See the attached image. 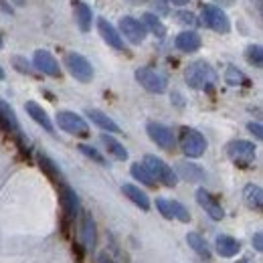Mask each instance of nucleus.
Wrapping results in <instances>:
<instances>
[{"label": "nucleus", "instance_id": "nucleus-38", "mask_svg": "<svg viewBox=\"0 0 263 263\" xmlns=\"http://www.w3.org/2000/svg\"><path fill=\"white\" fill-rule=\"evenodd\" d=\"M168 2H172V4H176V6H184V4H189V0H168Z\"/></svg>", "mask_w": 263, "mask_h": 263}, {"label": "nucleus", "instance_id": "nucleus-25", "mask_svg": "<svg viewBox=\"0 0 263 263\" xmlns=\"http://www.w3.org/2000/svg\"><path fill=\"white\" fill-rule=\"evenodd\" d=\"M36 160H39V166L43 168V172L51 178V180H55V182H61V170L57 168V164L45 154V152H39L36 154Z\"/></svg>", "mask_w": 263, "mask_h": 263}, {"label": "nucleus", "instance_id": "nucleus-28", "mask_svg": "<svg viewBox=\"0 0 263 263\" xmlns=\"http://www.w3.org/2000/svg\"><path fill=\"white\" fill-rule=\"evenodd\" d=\"M132 176L140 182V184H146V186H156V180L150 176V172L144 168V164H140V162H136V164H132L130 168Z\"/></svg>", "mask_w": 263, "mask_h": 263}, {"label": "nucleus", "instance_id": "nucleus-27", "mask_svg": "<svg viewBox=\"0 0 263 263\" xmlns=\"http://www.w3.org/2000/svg\"><path fill=\"white\" fill-rule=\"evenodd\" d=\"M186 243L197 251L198 255L204 259V261H209L211 259V249H209V245H206V241L198 235V233H189L186 235Z\"/></svg>", "mask_w": 263, "mask_h": 263}, {"label": "nucleus", "instance_id": "nucleus-18", "mask_svg": "<svg viewBox=\"0 0 263 263\" xmlns=\"http://www.w3.org/2000/svg\"><path fill=\"white\" fill-rule=\"evenodd\" d=\"M79 235H81V243H83L87 249H93V247H96V241H98V229H96V221H93L89 215H83Z\"/></svg>", "mask_w": 263, "mask_h": 263}, {"label": "nucleus", "instance_id": "nucleus-8", "mask_svg": "<svg viewBox=\"0 0 263 263\" xmlns=\"http://www.w3.org/2000/svg\"><path fill=\"white\" fill-rule=\"evenodd\" d=\"M227 154L233 162L247 166L255 160V146L247 140H233L227 144Z\"/></svg>", "mask_w": 263, "mask_h": 263}, {"label": "nucleus", "instance_id": "nucleus-40", "mask_svg": "<svg viewBox=\"0 0 263 263\" xmlns=\"http://www.w3.org/2000/svg\"><path fill=\"white\" fill-rule=\"evenodd\" d=\"M219 2H221V4H231L233 0H219Z\"/></svg>", "mask_w": 263, "mask_h": 263}, {"label": "nucleus", "instance_id": "nucleus-21", "mask_svg": "<svg viewBox=\"0 0 263 263\" xmlns=\"http://www.w3.org/2000/svg\"><path fill=\"white\" fill-rule=\"evenodd\" d=\"M0 128L8 132H18V120H16L14 109L2 99H0Z\"/></svg>", "mask_w": 263, "mask_h": 263}, {"label": "nucleus", "instance_id": "nucleus-36", "mask_svg": "<svg viewBox=\"0 0 263 263\" xmlns=\"http://www.w3.org/2000/svg\"><path fill=\"white\" fill-rule=\"evenodd\" d=\"M14 65L21 69V73H31L29 63H23V59H21V57H14Z\"/></svg>", "mask_w": 263, "mask_h": 263}, {"label": "nucleus", "instance_id": "nucleus-34", "mask_svg": "<svg viewBox=\"0 0 263 263\" xmlns=\"http://www.w3.org/2000/svg\"><path fill=\"white\" fill-rule=\"evenodd\" d=\"M176 18H178V21H182V23H186V25H198L197 16H195L193 12H178V14H176Z\"/></svg>", "mask_w": 263, "mask_h": 263}, {"label": "nucleus", "instance_id": "nucleus-39", "mask_svg": "<svg viewBox=\"0 0 263 263\" xmlns=\"http://www.w3.org/2000/svg\"><path fill=\"white\" fill-rule=\"evenodd\" d=\"M12 2H14L16 6H25V2H27V0H12Z\"/></svg>", "mask_w": 263, "mask_h": 263}, {"label": "nucleus", "instance_id": "nucleus-29", "mask_svg": "<svg viewBox=\"0 0 263 263\" xmlns=\"http://www.w3.org/2000/svg\"><path fill=\"white\" fill-rule=\"evenodd\" d=\"M142 23H144L146 31H152L156 36H164L166 34L164 25H162V23H160V18H158L156 14H152V12H146V14H144V18H142Z\"/></svg>", "mask_w": 263, "mask_h": 263}, {"label": "nucleus", "instance_id": "nucleus-20", "mask_svg": "<svg viewBox=\"0 0 263 263\" xmlns=\"http://www.w3.org/2000/svg\"><path fill=\"white\" fill-rule=\"evenodd\" d=\"M122 193L130 198L136 206H140L142 211H148L150 209V198L144 191H140V186L136 184H122Z\"/></svg>", "mask_w": 263, "mask_h": 263}, {"label": "nucleus", "instance_id": "nucleus-24", "mask_svg": "<svg viewBox=\"0 0 263 263\" xmlns=\"http://www.w3.org/2000/svg\"><path fill=\"white\" fill-rule=\"evenodd\" d=\"M243 197H245V202L255 209V211H261L263 206V193L259 184H247L245 191H243Z\"/></svg>", "mask_w": 263, "mask_h": 263}, {"label": "nucleus", "instance_id": "nucleus-3", "mask_svg": "<svg viewBox=\"0 0 263 263\" xmlns=\"http://www.w3.org/2000/svg\"><path fill=\"white\" fill-rule=\"evenodd\" d=\"M136 79H138V83H140L146 91H150V93H164L166 87H168L166 75H162L160 71H156V69H152V67H140V69L136 71Z\"/></svg>", "mask_w": 263, "mask_h": 263}, {"label": "nucleus", "instance_id": "nucleus-42", "mask_svg": "<svg viewBox=\"0 0 263 263\" xmlns=\"http://www.w3.org/2000/svg\"><path fill=\"white\" fill-rule=\"evenodd\" d=\"M2 47H4V41H2V36H0V49H2Z\"/></svg>", "mask_w": 263, "mask_h": 263}, {"label": "nucleus", "instance_id": "nucleus-4", "mask_svg": "<svg viewBox=\"0 0 263 263\" xmlns=\"http://www.w3.org/2000/svg\"><path fill=\"white\" fill-rule=\"evenodd\" d=\"M180 148L189 158H200L206 150V140L200 132L193 128H182L180 130Z\"/></svg>", "mask_w": 263, "mask_h": 263}, {"label": "nucleus", "instance_id": "nucleus-43", "mask_svg": "<svg viewBox=\"0 0 263 263\" xmlns=\"http://www.w3.org/2000/svg\"><path fill=\"white\" fill-rule=\"evenodd\" d=\"M132 2H144V0H132Z\"/></svg>", "mask_w": 263, "mask_h": 263}, {"label": "nucleus", "instance_id": "nucleus-23", "mask_svg": "<svg viewBox=\"0 0 263 263\" xmlns=\"http://www.w3.org/2000/svg\"><path fill=\"white\" fill-rule=\"evenodd\" d=\"M101 142H103V146L107 148V152H109L116 160H126V158H128V150H126L114 136H109V134H101Z\"/></svg>", "mask_w": 263, "mask_h": 263}, {"label": "nucleus", "instance_id": "nucleus-1", "mask_svg": "<svg viewBox=\"0 0 263 263\" xmlns=\"http://www.w3.org/2000/svg\"><path fill=\"white\" fill-rule=\"evenodd\" d=\"M184 81L193 89H211L217 81V73L206 61H195L186 67Z\"/></svg>", "mask_w": 263, "mask_h": 263}, {"label": "nucleus", "instance_id": "nucleus-11", "mask_svg": "<svg viewBox=\"0 0 263 263\" xmlns=\"http://www.w3.org/2000/svg\"><path fill=\"white\" fill-rule=\"evenodd\" d=\"M33 65L43 73V75H49V77H61V69L57 59L49 53V51H43L39 49L33 57Z\"/></svg>", "mask_w": 263, "mask_h": 263}, {"label": "nucleus", "instance_id": "nucleus-41", "mask_svg": "<svg viewBox=\"0 0 263 263\" xmlns=\"http://www.w3.org/2000/svg\"><path fill=\"white\" fill-rule=\"evenodd\" d=\"M4 79V71H2V67H0V81Z\"/></svg>", "mask_w": 263, "mask_h": 263}, {"label": "nucleus", "instance_id": "nucleus-7", "mask_svg": "<svg viewBox=\"0 0 263 263\" xmlns=\"http://www.w3.org/2000/svg\"><path fill=\"white\" fill-rule=\"evenodd\" d=\"M57 124L59 128L71 136H79V138H87L89 136V128L85 124V120L73 111H59L57 114Z\"/></svg>", "mask_w": 263, "mask_h": 263}, {"label": "nucleus", "instance_id": "nucleus-30", "mask_svg": "<svg viewBox=\"0 0 263 263\" xmlns=\"http://www.w3.org/2000/svg\"><path fill=\"white\" fill-rule=\"evenodd\" d=\"M168 202H170V215H172V219H178L180 223H189L191 221V213L186 211V206L182 202H178V200H168Z\"/></svg>", "mask_w": 263, "mask_h": 263}, {"label": "nucleus", "instance_id": "nucleus-26", "mask_svg": "<svg viewBox=\"0 0 263 263\" xmlns=\"http://www.w3.org/2000/svg\"><path fill=\"white\" fill-rule=\"evenodd\" d=\"M176 168H178V174H180L182 178H186L189 182H198V180L204 178L202 168L197 164H191V162H178Z\"/></svg>", "mask_w": 263, "mask_h": 263}, {"label": "nucleus", "instance_id": "nucleus-14", "mask_svg": "<svg viewBox=\"0 0 263 263\" xmlns=\"http://www.w3.org/2000/svg\"><path fill=\"white\" fill-rule=\"evenodd\" d=\"M59 195H61V206H63L65 221H73L79 213V198L75 195V191H71L63 182L59 184Z\"/></svg>", "mask_w": 263, "mask_h": 263}, {"label": "nucleus", "instance_id": "nucleus-22", "mask_svg": "<svg viewBox=\"0 0 263 263\" xmlns=\"http://www.w3.org/2000/svg\"><path fill=\"white\" fill-rule=\"evenodd\" d=\"M241 245L237 239H233L229 235H219L217 237V251L221 257H235L239 253Z\"/></svg>", "mask_w": 263, "mask_h": 263}, {"label": "nucleus", "instance_id": "nucleus-2", "mask_svg": "<svg viewBox=\"0 0 263 263\" xmlns=\"http://www.w3.org/2000/svg\"><path fill=\"white\" fill-rule=\"evenodd\" d=\"M144 168L150 172V176H152L156 182H162L164 186H176V184H178V174H176V170H172L164 160H160V158H156V156H152V154L144 156Z\"/></svg>", "mask_w": 263, "mask_h": 263}, {"label": "nucleus", "instance_id": "nucleus-31", "mask_svg": "<svg viewBox=\"0 0 263 263\" xmlns=\"http://www.w3.org/2000/svg\"><path fill=\"white\" fill-rule=\"evenodd\" d=\"M245 59L255 67H261L263 65V49L261 45H249L245 49Z\"/></svg>", "mask_w": 263, "mask_h": 263}, {"label": "nucleus", "instance_id": "nucleus-10", "mask_svg": "<svg viewBox=\"0 0 263 263\" xmlns=\"http://www.w3.org/2000/svg\"><path fill=\"white\" fill-rule=\"evenodd\" d=\"M120 31L122 34L134 43V45H140L144 39H146V27H144V23L142 21H138V18H134V16H122V21H120Z\"/></svg>", "mask_w": 263, "mask_h": 263}, {"label": "nucleus", "instance_id": "nucleus-32", "mask_svg": "<svg viewBox=\"0 0 263 263\" xmlns=\"http://www.w3.org/2000/svg\"><path fill=\"white\" fill-rule=\"evenodd\" d=\"M225 79H227V83L229 85H241V83H247V79H245V75L237 69V67L229 65L227 67V73H225Z\"/></svg>", "mask_w": 263, "mask_h": 263}, {"label": "nucleus", "instance_id": "nucleus-9", "mask_svg": "<svg viewBox=\"0 0 263 263\" xmlns=\"http://www.w3.org/2000/svg\"><path fill=\"white\" fill-rule=\"evenodd\" d=\"M146 132L150 136V140L160 146L162 150H174L176 148V138H174V132L170 130L164 124H156V122H150L146 126Z\"/></svg>", "mask_w": 263, "mask_h": 263}, {"label": "nucleus", "instance_id": "nucleus-6", "mask_svg": "<svg viewBox=\"0 0 263 263\" xmlns=\"http://www.w3.org/2000/svg\"><path fill=\"white\" fill-rule=\"evenodd\" d=\"M65 65L69 69V73L77 81H81V83H89L93 79V67H91V63L83 55H79V53H67Z\"/></svg>", "mask_w": 263, "mask_h": 263}, {"label": "nucleus", "instance_id": "nucleus-13", "mask_svg": "<svg viewBox=\"0 0 263 263\" xmlns=\"http://www.w3.org/2000/svg\"><path fill=\"white\" fill-rule=\"evenodd\" d=\"M98 31H99V34H101V39H103L109 47H114L116 51H126V45H124L122 34L118 33L116 27H114L111 23H107L103 16L98 18Z\"/></svg>", "mask_w": 263, "mask_h": 263}, {"label": "nucleus", "instance_id": "nucleus-37", "mask_svg": "<svg viewBox=\"0 0 263 263\" xmlns=\"http://www.w3.org/2000/svg\"><path fill=\"white\" fill-rule=\"evenodd\" d=\"M253 245H255V249H257V251H261V249H263L261 233H255V237H253Z\"/></svg>", "mask_w": 263, "mask_h": 263}, {"label": "nucleus", "instance_id": "nucleus-15", "mask_svg": "<svg viewBox=\"0 0 263 263\" xmlns=\"http://www.w3.org/2000/svg\"><path fill=\"white\" fill-rule=\"evenodd\" d=\"M25 107H27V114L33 118L34 122L43 128V130H47L49 134H53L55 132V128H53V122H51V118H49V114L36 103V101H27L25 103Z\"/></svg>", "mask_w": 263, "mask_h": 263}, {"label": "nucleus", "instance_id": "nucleus-35", "mask_svg": "<svg viewBox=\"0 0 263 263\" xmlns=\"http://www.w3.org/2000/svg\"><path fill=\"white\" fill-rule=\"evenodd\" d=\"M247 130L251 132L257 140H261L263 138V130H261V124H257V122H251V124H247Z\"/></svg>", "mask_w": 263, "mask_h": 263}, {"label": "nucleus", "instance_id": "nucleus-12", "mask_svg": "<svg viewBox=\"0 0 263 263\" xmlns=\"http://www.w3.org/2000/svg\"><path fill=\"white\" fill-rule=\"evenodd\" d=\"M197 202L204 209V213L211 217V219H215V221H221L223 217H225V211H223V206L219 204V200L213 197L209 191H204V189H198L197 191Z\"/></svg>", "mask_w": 263, "mask_h": 263}, {"label": "nucleus", "instance_id": "nucleus-5", "mask_svg": "<svg viewBox=\"0 0 263 263\" xmlns=\"http://www.w3.org/2000/svg\"><path fill=\"white\" fill-rule=\"evenodd\" d=\"M202 21L209 29H213L215 33H229L231 31V21L227 12L215 4H204L202 6Z\"/></svg>", "mask_w": 263, "mask_h": 263}, {"label": "nucleus", "instance_id": "nucleus-19", "mask_svg": "<svg viewBox=\"0 0 263 263\" xmlns=\"http://www.w3.org/2000/svg\"><path fill=\"white\" fill-rule=\"evenodd\" d=\"M87 118L98 126V128H101V130L109 132V134H118L120 132V126L107 116V114H103V111H99V109H87Z\"/></svg>", "mask_w": 263, "mask_h": 263}, {"label": "nucleus", "instance_id": "nucleus-33", "mask_svg": "<svg viewBox=\"0 0 263 263\" xmlns=\"http://www.w3.org/2000/svg\"><path fill=\"white\" fill-rule=\"evenodd\" d=\"M79 152L85 154L89 160H93V162H98V164H105V158L99 154L96 148H91V146H87V144H79Z\"/></svg>", "mask_w": 263, "mask_h": 263}, {"label": "nucleus", "instance_id": "nucleus-17", "mask_svg": "<svg viewBox=\"0 0 263 263\" xmlns=\"http://www.w3.org/2000/svg\"><path fill=\"white\" fill-rule=\"evenodd\" d=\"M73 10H75V18H77V25L83 33H89L91 31V23H93V14H91V8L83 2V0H73Z\"/></svg>", "mask_w": 263, "mask_h": 263}, {"label": "nucleus", "instance_id": "nucleus-16", "mask_svg": "<svg viewBox=\"0 0 263 263\" xmlns=\"http://www.w3.org/2000/svg\"><path fill=\"white\" fill-rule=\"evenodd\" d=\"M176 49H180L182 53H195L200 49L202 41H200V34L195 33V31H182V33L176 36L174 41Z\"/></svg>", "mask_w": 263, "mask_h": 263}]
</instances>
